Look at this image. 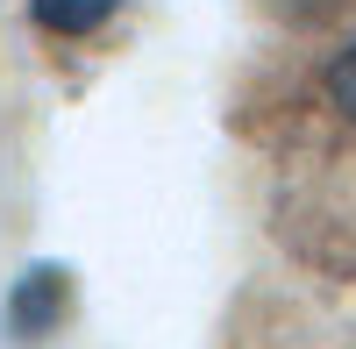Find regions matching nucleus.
Masks as SVG:
<instances>
[{
	"label": "nucleus",
	"mask_w": 356,
	"mask_h": 349,
	"mask_svg": "<svg viewBox=\"0 0 356 349\" xmlns=\"http://www.w3.org/2000/svg\"><path fill=\"white\" fill-rule=\"evenodd\" d=\"M122 8V0H29V22L50 36H93V29Z\"/></svg>",
	"instance_id": "2"
},
{
	"label": "nucleus",
	"mask_w": 356,
	"mask_h": 349,
	"mask_svg": "<svg viewBox=\"0 0 356 349\" xmlns=\"http://www.w3.org/2000/svg\"><path fill=\"white\" fill-rule=\"evenodd\" d=\"M65 307H72L65 264H29V271L15 278V293H8V328H15V342H43L57 321H65Z\"/></svg>",
	"instance_id": "1"
}]
</instances>
